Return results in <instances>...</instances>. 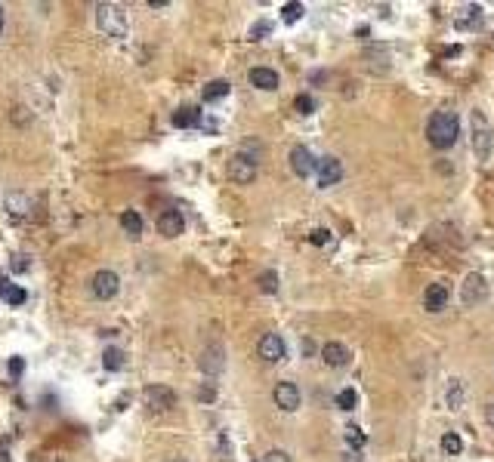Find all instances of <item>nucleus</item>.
<instances>
[{"instance_id":"obj_27","label":"nucleus","mask_w":494,"mask_h":462,"mask_svg":"<svg viewBox=\"0 0 494 462\" xmlns=\"http://www.w3.org/2000/svg\"><path fill=\"white\" fill-rule=\"evenodd\" d=\"M260 290H263V293H278V274H275V272H263L260 274Z\"/></svg>"},{"instance_id":"obj_19","label":"nucleus","mask_w":494,"mask_h":462,"mask_svg":"<svg viewBox=\"0 0 494 462\" xmlns=\"http://www.w3.org/2000/svg\"><path fill=\"white\" fill-rule=\"evenodd\" d=\"M6 210H10L16 219H25V216H31V197L22 194V191H16V194L6 197Z\"/></svg>"},{"instance_id":"obj_38","label":"nucleus","mask_w":494,"mask_h":462,"mask_svg":"<svg viewBox=\"0 0 494 462\" xmlns=\"http://www.w3.org/2000/svg\"><path fill=\"white\" fill-rule=\"evenodd\" d=\"M167 462H189V459H182V456H170Z\"/></svg>"},{"instance_id":"obj_34","label":"nucleus","mask_w":494,"mask_h":462,"mask_svg":"<svg viewBox=\"0 0 494 462\" xmlns=\"http://www.w3.org/2000/svg\"><path fill=\"white\" fill-rule=\"evenodd\" d=\"M263 462H291V459H287V453L272 450V453H266V459H263Z\"/></svg>"},{"instance_id":"obj_35","label":"nucleus","mask_w":494,"mask_h":462,"mask_svg":"<svg viewBox=\"0 0 494 462\" xmlns=\"http://www.w3.org/2000/svg\"><path fill=\"white\" fill-rule=\"evenodd\" d=\"M0 462H10V441H0Z\"/></svg>"},{"instance_id":"obj_17","label":"nucleus","mask_w":494,"mask_h":462,"mask_svg":"<svg viewBox=\"0 0 494 462\" xmlns=\"http://www.w3.org/2000/svg\"><path fill=\"white\" fill-rule=\"evenodd\" d=\"M247 77L256 90H278V71L272 68H250Z\"/></svg>"},{"instance_id":"obj_32","label":"nucleus","mask_w":494,"mask_h":462,"mask_svg":"<svg viewBox=\"0 0 494 462\" xmlns=\"http://www.w3.org/2000/svg\"><path fill=\"white\" fill-rule=\"evenodd\" d=\"M28 265H31L28 256H22V253L12 256V272H28Z\"/></svg>"},{"instance_id":"obj_11","label":"nucleus","mask_w":494,"mask_h":462,"mask_svg":"<svg viewBox=\"0 0 494 462\" xmlns=\"http://www.w3.org/2000/svg\"><path fill=\"white\" fill-rule=\"evenodd\" d=\"M158 231H161L164 237H180L182 231H186V219H182L180 210H164V213L158 216Z\"/></svg>"},{"instance_id":"obj_25","label":"nucleus","mask_w":494,"mask_h":462,"mask_svg":"<svg viewBox=\"0 0 494 462\" xmlns=\"http://www.w3.org/2000/svg\"><path fill=\"white\" fill-rule=\"evenodd\" d=\"M460 404H464V385H460V379H451V388H448V407H451V410H460Z\"/></svg>"},{"instance_id":"obj_29","label":"nucleus","mask_w":494,"mask_h":462,"mask_svg":"<svg viewBox=\"0 0 494 462\" xmlns=\"http://www.w3.org/2000/svg\"><path fill=\"white\" fill-rule=\"evenodd\" d=\"M365 434H361V428H346V444L349 447H365Z\"/></svg>"},{"instance_id":"obj_2","label":"nucleus","mask_w":494,"mask_h":462,"mask_svg":"<svg viewBox=\"0 0 494 462\" xmlns=\"http://www.w3.org/2000/svg\"><path fill=\"white\" fill-rule=\"evenodd\" d=\"M96 25L105 37H115V41L127 37V16H124V10L115 3H99L96 6Z\"/></svg>"},{"instance_id":"obj_14","label":"nucleus","mask_w":494,"mask_h":462,"mask_svg":"<svg viewBox=\"0 0 494 462\" xmlns=\"http://www.w3.org/2000/svg\"><path fill=\"white\" fill-rule=\"evenodd\" d=\"M448 287L445 283H430L426 287V293H424V308L426 312H442V308L448 305Z\"/></svg>"},{"instance_id":"obj_4","label":"nucleus","mask_w":494,"mask_h":462,"mask_svg":"<svg viewBox=\"0 0 494 462\" xmlns=\"http://www.w3.org/2000/svg\"><path fill=\"white\" fill-rule=\"evenodd\" d=\"M142 401H146L149 410L164 413V410H173L176 407V392L167 385H149L146 392H142Z\"/></svg>"},{"instance_id":"obj_33","label":"nucleus","mask_w":494,"mask_h":462,"mask_svg":"<svg viewBox=\"0 0 494 462\" xmlns=\"http://www.w3.org/2000/svg\"><path fill=\"white\" fill-rule=\"evenodd\" d=\"M6 370H10L12 379H19V376H22V370H25V361L22 358H10V367H6Z\"/></svg>"},{"instance_id":"obj_12","label":"nucleus","mask_w":494,"mask_h":462,"mask_svg":"<svg viewBox=\"0 0 494 462\" xmlns=\"http://www.w3.org/2000/svg\"><path fill=\"white\" fill-rule=\"evenodd\" d=\"M222 367H226V352H222V345H207L201 352V370L204 373H210V376H216V373H222Z\"/></svg>"},{"instance_id":"obj_1","label":"nucleus","mask_w":494,"mask_h":462,"mask_svg":"<svg viewBox=\"0 0 494 462\" xmlns=\"http://www.w3.org/2000/svg\"><path fill=\"white\" fill-rule=\"evenodd\" d=\"M457 136H460V121L454 111H436V114L430 117V123H426V139H430V145L439 151L451 148V145L457 142Z\"/></svg>"},{"instance_id":"obj_16","label":"nucleus","mask_w":494,"mask_h":462,"mask_svg":"<svg viewBox=\"0 0 494 462\" xmlns=\"http://www.w3.org/2000/svg\"><path fill=\"white\" fill-rule=\"evenodd\" d=\"M0 299H3L6 305H22V302L28 299V293H25V287L12 283L10 277H0Z\"/></svg>"},{"instance_id":"obj_21","label":"nucleus","mask_w":494,"mask_h":462,"mask_svg":"<svg viewBox=\"0 0 494 462\" xmlns=\"http://www.w3.org/2000/svg\"><path fill=\"white\" fill-rule=\"evenodd\" d=\"M229 81H210L207 87H204V102H220V99L229 96Z\"/></svg>"},{"instance_id":"obj_13","label":"nucleus","mask_w":494,"mask_h":462,"mask_svg":"<svg viewBox=\"0 0 494 462\" xmlns=\"http://www.w3.org/2000/svg\"><path fill=\"white\" fill-rule=\"evenodd\" d=\"M321 358H325L327 367H346L352 354H349V348L343 342H325V345H321Z\"/></svg>"},{"instance_id":"obj_3","label":"nucleus","mask_w":494,"mask_h":462,"mask_svg":"<svg viewBox=\"0 0 494 462\" xmlns=\"http://www.w3.org/2000/svg\"><path fill=\"white\" fill-rule=\"evenodd\" d=\"M470 127H473V151H476V161H488L491 157V145H494V136H491V123L482 111H473L470 114Z\"/></svg>"},{"instance_id":"obj_15","label":"nucleus","mask_w":494,"mask_h":462,"mask_svg":"<svg viewBox=\"0 0 494 462\" xmlns=\"http://www.w3.org/2000/svg\"><path fill=\"white\" fill-rule=\"evenodd\" d=\"M485 296H488V283H485L482 274H470L464 283V302L466 305H473V302H482Z\"/></svg>"},{"instance_id":"obj_9","label":"nucleus","mask_w":494,"mask_h":462,"mask_svg":"<svg viewBox=\"0 0 494 462\" xmlns=\"http://www.w3.org/2000/svg\"><path fill=\"white\" fill-rule=\"evenodd\" d=\"M315 173H319V185H321V188H331V185H337L340 179H343V163H340L337 157H321Z\"/></svg>"},{"instance_id":"obj_8","label":"nucleus","mask_w":494,"mask_h":462,"mask_svg":"<svg viewBox=\"0 0 494 462\" xmlns=\"http://www.w3.org/2000/svg\"><path fill=\"white\" fill-rule=\"evenodd\" d=\"M291 170L300 179H306V176H312L315 170H319V161L312 157V151H309L306 145H294L291 148Z\"/></svg>"},{"instance_id":"obj_24","label":"nucleus","mask_w":494,"mask_h":462,"mask_svg":"<svg viewBox=\"0 0 494 462\" xmlns=\"http://www.w3.org/2000/svg\"><path fill=\"white\" fill-rule=\"evenodd\" d=\"M442 450L448 453V456H457V453L464 450V441H460V434H454V432L442 434Z\"/></svg>"},{"instance_id":"obj_28","label":"nucleus","mask_w":494,"mask_h":462,"mask_svg":"<svg viewBox=\"0 0 494 462\" xmlns=\"http://www.w3.org/2000/svg\"><path fill=\"white\" fill-rule=\"evenodd\" d=\"M296 111H300V114H312L315 111V99L312 96H296Z\"/></svg>"},{"instance_id":"obj_31","label":"nucleus","mask_w":494,"mask_h":462,"mask_svg":"<svg viewBox=\"0 0 494 462\" xmlns=\"http://www.w3.org/2000/svg\"><path fill=\"white\" fill-rule=\"evenodd\" d=\"M309 241H312L315 247H325V243L331 241V231H327V228H315L312 234H309Z\"/></svg>"},{"instance_id":"obj_36","label":"nucleus","mask_w":494,"mask_h":462,"mask_svg":"<svg viewBox=\"0 0 494 462\" xmlns=\"http://www.w3.org/2000/svg\"><path fill=\"white\" fill-rule=\"evenodd\" d=\"M198 401H213V388H201V392H198Z\"/></svg>"},{"instance_id":"obj_6","label":"nucleus","mask_w":494,"mask_h":462,"mask_svg":"<svg viewBox=\"0 0 494 462\" xmlns=\"http://www.w3.org/2000/svg\"><path fill=\"white\" fill-rule=\"evenodd\" d=\"M90 290H93L96 299H111V296H117V290H121V277L115 272H108V268H102V272L93 274Z\"/></svg>"},{"instance_id":"obj_7","label":"nucleus","mask_w":494,"mask_h":462,"mask_svg":"<svg viewBox=\"0 0 494 462\" xmlns=\"http://www.w3.org/2000/svg\"><path fill=\"white\" fill-rule=\"evenodd\" d=\"M256 352H260L263 361H269V364H278V361L287 358V345L285 339H281L278 333H266L260 339V345H256Z\"/></svg>"},{"instance_id":"obj_30","label":"nucleus","mask_w":494,"mask_h":462,"mask_svg":"<svg viewBox=\"0 0 494 462\" xmlns=\"http://www.w3.org/2000/svg\"><path fill=\"white\" fill-rule=\"evenodd\" d=\"M269 31H272V22H256L254 28H250V41H263Z\"/></svg>"},{"instance_id":"obj_10","label":"nucleus","mask_w":494,"mask_h":462,"mask_svg":"<svg viewBox=\"0 0 494 462\" xmlns=\"http://www.w3.org/2000/svg\"><path fill=\"white\" fill-rule=\"evenodd\" d=\"M272 401L281 407V410H296L300 407V388L294 385V382H278L275 385V392H272Z\"/></svg>"},{"instance_id":"obj_23","label":"nucleus","mask_w":494,"mask_h":462,"mask_svg":"<svg viewBox=\"0 0 494 462\" xmlns=\"http://www.w3.org/2000/svg\"><path fill=\"white\" fill-rule=\"evenodd\" d=\"M303 12H306V10H303V3H296V0H291V3H285V6H281V19H285L287 25L300 22V19H303Z\"/></svg>"},{"instance_id":"obj_37","label":"nucleus","mask_w":494,"mask_h":462,"mask_svg":"<svg viewBox=\"0 0 494 462\" xmlns=\"http://www.w3.org/2000/svg\"><path fill=\"white\" fill-rule=\"evenodd\" d=\"M485 419H488V425H494V401L485 407Z\"/></svg>"},{"instance_id":"obj_5","label":"nucleus","mask_w":494,"mask_h":462,"mask_svg":"<svg viewBox=\"0 0 494 462\" xmlns=\"http://www.w3.org/2000/svg\"><path fill=\"white\" fill-rule=\"evenodd\" d=\"M229 179L235 185H250L256 179V157L235 154L232 161H229Z\"/></svg>"},{"instance_id":"obj_26","label":"nucleus","mask_w":494,"mask_h":462,"mask_svg":"<svg viewBox=\"0 0 494 462\" xmlns=\"http://www.w3.org/2000/svg\"><path fill=\"white\" fill-rule=\"evenodd\" d=\"M355 404H359V394H355L352 388H343V392L337 394V407H340V410H355Z\"/></svg>"},{"instance_id":"obj_39","label":"nucleus","mask_w":494,"mask_h":462,"mask_svg":"<svg viewBox=\"0 0 494 462\" xmlns=\"http://www.w3.org/2000/svg\"><path fill=\"white\" fill-rule=\"evenodd\" d=\"M0 31H3V6H0Z\"/></svg>"},{"instance_id":"obj_22","label":"nucleus","mask_w":494,"mask_h":462,"mask_svg":"<svg viewBox=\"0 0 494 462\" xmlns=\"http://www.w3.org/2000/svg\"><path fill=\"white\" fill-rule=\"evenodd\" d=\"M102 367L108 370V373H117V370H124V352H121V348H105Z\"/></svg>"},{"instance_id":"obj_18","label":"nucleus","mask_w":494,"mask_h":462,"mask_svg":"<svg viewBox=\"0 0 494 462\" xmlns=\"http://www.w3.org/2000/svg\"><path fill=\"white\" fill-rule=\"evenodd\" d=\"M173 127H176V130L201 127V111H198L195 105H182L180 111H173Z\"/></svg>"},{"instance_id":"obj_20","label":"nucleus","mask_w":494,"mask_h":462,"mask_svg":"<svg viewBox=\"0 0 494 462\" xmlns=\"http://www.w3.org/2000/svg\"><path fill=\"white\" fill-rule=\"evenodd\" d=\"M121 228L127 231V234H130V237H133V241H136V237L142 234V216L136 213V210H127V213L121 216Z\"/></svg>"}]
</instances>
